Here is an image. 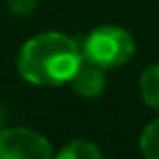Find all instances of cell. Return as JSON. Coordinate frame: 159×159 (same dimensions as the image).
<instances>
[{
	"instance_id": "obj_5",
	"label": "cell",
	"mask_w": 159,
	"mask_h": 159,
	"mask_svg": "<svg viewBox=\"0 0 159 159\" xmlns=\"http://www.w3.org/2000/svg\"><path fill=\"white\" fill-rule=\"evenodd\" d=\"M139 94L148 107L159 111V63L150 66L139 79Z\"/></svg>"
},
{
	"instance_id": "obj_4",
	"label": "cell",
	"mask_w": 159,
	"mask_h": 159,
	"mask_svg": "<svg viewBox=\"0 0 159 159\" xmlns=\"http://www.w3.org/2000/svg\"><path fill=\"white\" fill-rule=\"evenodd\" d=\"M70 83H72V89L79 96H83V98H98L105 92V87H107V76H105L102 68H98V66H94L89 61H83Z\"/></svg>"
},
{
	"instance_id": "obj_7",
	"label": "cell",
	"mask_w": 159,
	"mask_h": 159,
	"mask_svg": "<svg viewBox=\"0 0 159 159\" xmlns=\"http://www.w3.org/2000/svg\"><path fill=\"white\" fill-rule=\"evenodd\" d=\"M139 150L144 159H159V120L150 122L142 137H139Z\"/></svg>"
},
{
	"instance_id": "obj_1",
	"label": "cell",
	"mask_w": 159,
	"mask_h": 159,
	"mask_svg": "<svg viewBox=\"0 0 159 159\" xmlns=\"http://www.w3.org/2000/svg\"><path fill=\"white\" fill-rule=\"evenodd\" d=\"M81 63V46L68 35L52 31L31 37L18 55L22 79L39 87H59L70 83Z\"/></svg>"
},
{
	"instance_id": "obj_3",
	"label": "cell",
	"mask_w": 159,
	"mask_h": 159,
	"mask_svg": "<svg viewBox=\"0 0 159 159\" xmlns=\"http://www.w3.org/2000/svg\"><path fill=\"white\" fill-rule=\"evenodd\" d=\"M0 159H55L44 135L26 126H9L0 133Z\"/></svg>"
},
{
	"instance_id": "obj_9",
	"label": "cell",
	"mask_w": 159,
	"mask_h": 159,
	"mask_svg": "<svg viewBox=\"0 0 159 159\" xmlns=\"http://www.w3.org/2000/svg\"><path fill=\"white\" fill-rule=\"evenodd\" d=\"M5 124H7V111L0 107V133L5 131Z\"/></svg>"
},
{
	"instance_id": "obj_2",
	"label": "cell",
	"mask_w": 159,
	"mask_h": 159,
	"mask_svg": "<svg viewBox=\"0 0 159 159\" xmlns=\"http://www.w3.org/2000/svg\"><path fill=\"white\" fill-rule=\"evenodd\" d=\"M81 52L83 61H89L102 70H111L124 66L133 57L135 42L133 35L120 26H98L85 37Z\"/></svg>"
},
{
	"instance_id": "obj_8",
	"label": "cell",
	"mask_w": 159,
	"mask_h": 159,
	"mask_svg": "<svg viewBox=\"0 0 159 159\" xmlns=\"http://www.w3.org/2000/svg\"><path fill=\"white\" fill-rule=\"evenodd\" d=\"M5 2H7V9L13 16H29V13L35 11L37 0H5Z\"/></svg>"
},
{
	"instance_id": "obj_6",
	"label": "cell",
	"mask_w": 159,
	"mask_h": 159,
	"mask_svg": "<svg viewBox=\"0 0 159 159\" xmlns=\"http://www.w3.org/2000/svg\"><path fill=\"white\" fill-rule=\"evenodd\" d=\"M55 159H102V152L98 150L96 144L85 142V139H74L66 144Z\"/></svg>"
}]
</instances>
